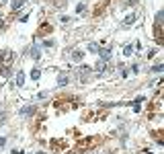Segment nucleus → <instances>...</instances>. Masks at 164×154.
<instances>
[{
    "label": "nucleus",
    "mask_w": 164,
    "mask_h": 154,
    "mask_svg": "<svg viewBox=\"0 0 164 154\" xmlns=\"http://www.w3.org/2000/svg\"><path fill=\"white\" fill-rule=\"evenodd\" d=\"M47 33H51V27L47 25V23H43V27L37 31V37H41V35H47Z\"/></svg>",
    "instance_id": "0eeeda50"
},
{
    "label": "nucleus",
    "mask_w": 164,
    "mask_h": 154,
    "mask_svg": "<svg viewBox=\"0 0 164 154\" xmlns=\"http://www.w3.org/2000/svg\"><path fill=\"white\" fill-rule=\"evenodd\" d=\"M54 4L55 6H64V0H54Z\"/></svg>",
    "instance_id": "6ab92c4d"
},
{
    "label": "nucleus",
    "mask_w": 164,
    "mask_h": 154,
    "mask_svg": "<svg viewBox=\"0 0 164 154\" xmlns=\"http://www.w3.org/2000/svg\"><path fill=\"white\" fill-rule=\"evenodd\" d=\"M35 113V107H23L21 109V115H33Z\"/></svg>",
    "instance_id": "f8f14e48"
},
{
    "label": "nucleus",
    "mask_w": 164,
    "mask_h": 154,
    "mask_svg": "<svg viewBox=\"0 0 164 154\" xmlns=\"http://www.w3.org/2000/svg\"><path fill=\"white\" fill-rule=\"evenodd\" d=\"M0 113H2V105H0Z\"/></svg>",
    "instance_id": "5701e85b"
},
{
    "label": "nucleus",
    "mask_w": 164,
    "mask_h": 154,
    "mask_svg": "<svg viewBox=\"0 0 164 154\" xmlns=\"http://www.w3.org/2000/svg\"><path fill=\"white\" fill-rule=\"evenodd\" d=\"M4 29V21H0V31Z\"/></svg>",
    "instance_id": "4be33fe9"
},
{
    "label": "nucleus",
    "mask_w": 164,
    "mask_h": 154,
    "mask_svg": "<svg viewBox=\"0 0 164 154\" xmlns=\"http://www.w3.org/2000/svg\"><path fill=\"white\" fill-rule=\"evenodd\" d=\"M10 154H23V150H19V148H15V150H12V152H10Z\"/></svg>",
    "instance_id": "412c9836"
},
{
    "label": "nucleus",
    "mask_w": 164,
    "mask_h": 154,
    "mask_svg": "<svg viewBox=\"0 0 164 154\" xmlns=\"http://www.w3.org/2000/svg\"><path fill=\"white\" fill-rule=\"evenodd\" d=\"M2 146H6V138H0V148Z\"/></svg>",
    "instance_id": "aec40b11"
},
{
    "label": "nucleus",
    "mask_w": 164,
    "mask_h": 154,
    "mask_svg": "<svg viewBox=\"0 0 164 154\" xmlns=\"http://www.w3.org/2000/svg\"><path fill=\"white\" fill-rule=\"evenodd\" d=\"M84 55H86L84 50H74V51H72V55H70V60L76 62V64H80V62L84 60Z\"/></svg>",
    "instance_id": "20e7f679"
},
{
    "label": "nucleus",
    "mask_w": 164,
    "mask_h": 154,
    "mask_svg": "<svg viewBox=\"0 0 164 154\" xmlns=\"http://www.w3.org/2000/svg\"><path fill=\"white\" fill-rule=\"evenodd\" d=\"M70 82V76L66 74V72H62L60 76H58V86H66Z\"/></svg>",
    "instance_id": "423d86ee"
},
{
    "label": "nucleus",
    "mask_w": 164,
    "mask_h": 154,
    "mask_svg": "<svg viewBox=\"0 0 164 154\" xmlns=\"http://www.w3.org/2000/svg\"><path fill=\"white\" fill-rule=\"evenodd\" d=\"M162 70H164V66H162V64H156V66H152V72H154V74H156V72H162Z\"/></svg>",
    "instance_id": "2eb2a0df"
},
{
    "label": "nucleus",
    "mask_w": 164,
    "mask_h": 154,
    "mask_svg": "<svg viewBox=\"0 0 164 154\" xmlns=\"http://www.w3.org/2000/svg\"><path fill=\"white\" fill-rule=\"evenodd\" d=\"M31 80H39V76H41V70L39 68H33V70H31Z\"/></svg>",
    "instance_id": "9d476101"
},
{
    "label": "nucleus",
    "mask_w": 164,
    "mask_h": 154,
    "mask_svg": "<svg viewBox=\"0 0 164 154\" xmlns=\"http://www.w3.org/2000/svg\"><path fill=\"white\" fill-rule=\"evenodd\" d=\"M131 54H134V45H131V43H127V45L123 47V55H125V58H129Z\"/></svg>",
    "instance_id": "6e6552de"
},
{
    "label": "nucleus",
    "mask_w": 164,
    "mask_h": 154,
    "mask_svg": "<svg viewBox=\"0 0 164 154\" xmlns=\"http://www.w3.org/2000/svg\"><path fill=\"white\" fill-rule=\"evenodd\" d=\"M90 72H92V68H90V66H86V64H82V66L78 68V78L82 80V82H84V80L88 78V74H90Z\"/></svg>",
    "instance_id": "7ed1b4c3"
},
{
    "label": "nucleus",
    "mask_w": 164,
    "mask_h": 154,
    "mask_svg": "<svg viewBox=\"0 0 164 154\" xmlns=\"http://www.w3.org/2000/svg\"><path fill=\"white\" fill-rule=\"evenodd\" d=\"M138 70H139V66H138V64H134V66H131V70H129V72H134V74H135Z\"/></svg>",
    "instance_id": "a211bd4d"
},
{
    "label": "nucleus",
    "mask_w": 164,
    "mask_h": 154,
    "mask_svg": "<svg viewBox=\"0 0 164 154\" xmlns=\"http://www.w3.org/2000/svg\"><path fill=\"white\" fill-rule=\"evenodd\" d=\"M15 84H16V86H23V84H25V72H23V70H19V72H16Z\"/></svg>",
    "instance_id": "39448f33"
},
{
    "label": "nucleus",
    "mask_w": 164,
    "mask_h": 154,
    "mask_svg": "<svg viewBox=\"0 0 164 154\" xmlns=\"http://www.w3.org/2000/svg\"><path fill=\"white\" fill-rule=\"evenodd\" d=\"M99 47H101V45H96V43H90V45H88V51L96 54V51H99Z\"/></svg>",
    "instance_id": "4468645a"
},
{
    "label": "nucleus",
    "mask_w": 164,
    "mask_h": 154,
    "mask_svg": "<svg viewBox=\"0 0 164 154\" xmlns=\"http://www.w3.org/2000/svg\"><path fill=\"white\" fill-rule=\"evenodd\" d=\"M84 8H86V6H84V4H82V2H80V4H78V6H76V12H82V10H84Z\"/></svg>",
    "instance_id": "f3484780"
},
{
    "label": "nucleus",
    "mask_w": 164,
    "mask_h": 154,
    "mask_svg": "<svg viewBox=\"0 0 164 154\" xmlns=\"http://www.w3.org/2000/svg\"><path fill=\"white\" fill-rule=\"evenodd\" d=\"M54 45H55V43H54V39H49V37H47V39L43 41V47H45V50H51Z\"/></svg>",
    "instance_id": "ddd939ff"
},
{
    "label": "nucleus",
    "mask_w": 164,
    "mask_h": 154,
    "mask_svg": "<svg viewBox=\"0 0 164 154\" xmlns=\"http://www.w3.org/2000/svg\"><path fill=\"white\" fill-rule=\"evenodd\" d=\"M134 111L139 113V111H142V103H134Z\"/></svg>",
    "instance_id": "dca6fc26"
},
{
    "label": "nucleus",
    "mask_w": 164,
    "mask_h": 154,
    "mask_svg": "<svg viewBox=\"0 0 164 154\" xmlns=\"http://www.w3.org/2000/svg\"><path fill=\"white\" fill-rule=\"evenodd\" d=\"M10 6H12V12H19L21 6H23V0H12V4H10Z\"/></svg>",
    "instance_id": "1a4fd4ad"
},
{
    "label": "nucleus",
    "mask_w": 164,
    "mask_h": 154,
    "mask_svg": "<svg viewBox=\"0 0 164 154\" xmlns=\"http://www.w3.org/2000/svg\"><path fill=\"white\" fill-rule=\"evenodd\" d=\"M29 55H31V60H33V62H39L41 60V47H39V43H33V45H31Z\"/></svg>",
    "instance_id": "f03ea898"
},
{
    "label": "nucleus",
    "mask_w": 164,
    "mask_h": 154,
    "mask_svg": "<svg viewBox=\"0 0 164 154\" xmlns=\"http://www.w3.org/2000/svg\"><path fill=\"white\" fill-rule=\"evenodd\" d=\"M96 72L99 76H103V74H107V70H109V62H105V60H96V64H95V68H92Z\"/></svg>",
    "instance_id": "f257e3e1"
},
{
    "label": "nucleus",
    "mask_w": 164,
    "mask_h": 154,
    "mask_svg": "<svg viewBox=\"0 0 164 154\" xmlns=\"http://www.w3.org/2000/svg\"><path fill=\"white\" fill-rule=\"evenodd\" d=\"M134 23H135V15H129V17H127V19L123 21V27H131V25H134Z\"/></svg>",
    "instance_id": "9b49d317"
}]
</instances>
